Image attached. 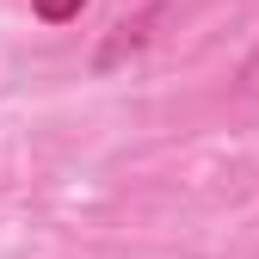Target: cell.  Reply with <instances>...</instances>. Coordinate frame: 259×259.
Returning <instances> with one entry per match:
<instances>
[{
  "label": "cell",
  "instance_id": "7a4b0ae2",
  "mask_svg": "<svg viewBox=\"0 0 259 259\" xmlns=\"http://www.w3.org/2000/svg\"><path fill=\"white\" fill-rule=\"evenodd\" d=\"M235 87L247 93V99H259V50H253V56L241 62V68H235Z\"/></svg>",
  "mask_w": 259,
  "mask_h": 259
},
{
  "label": "cell",
  "instance_id": "6da1fadb",
  "mask_svg": "<svg viewBox=\"0 0 259 259\" xmlns=\"http://www.w3.org/2000/svg\"><path fill=\"white\" fill-rule=\"evenodd\" d=\"M80 7L87 0H31V13H37L44 25H68V19H80Z\"/></svg>",
  "mask_w": 259,
  "mask_h": 259
}]
</instances>
